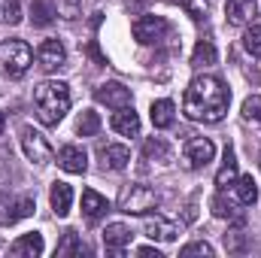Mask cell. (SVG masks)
<instances>
[{"instance_id":"cell-1","label":"cell","mask_w":261,"mask_h":258,"mask_svg":"<svg viewBox=\"0 0 261 258\" xmlns=\"http://www.w3.org/2000/svg\"><path fill=\"white\" fill-rule=\"evenodd\" d=\"M228 104H231V91L219 76H195L186 88L182 97V113L192 122H203V125H216L228 116Z\"/></svg>"},{"instance_id":"cell-2","label":"cell","mask_w":261,"mask_h":258,"mask_svg":"<svg viewBox=\"0 0 261 258\" xmlns=\"http://www.w3.org/2000/svg\"><path fill=\"white\" fill-rule=\"evenodd\" d=\"M34 110L46 128H55L70 110V85L61 79H46L34 88Z\"/></svg>"},{"instance_id":"cell-3","label":"cell","mask_w":261,"mask_h":258,"mask_svg":"<svg viewBox=\"0 0 261 258\" xmlns=\"http://www.w3.org/2000/svg\"><path fill=\"white\" fill-rule=\"evenodd\" d=\"M34 64V52L24 40H3L0 43V70L9 79H21Z\"/></svg>"},{"instance_id":"cell-4","label":"cell","mask_w":261,"mask_h":258,"mask_svg":"<svg viewBox=\"0 0 261 258\" xmlns=\"http://www.w3.org/2000/svg\"><path fill=\"white\" fill-rule=\"evenodd\" d=\"M155 207H158L155 189H149V186H143V183H128V186H122V192H119V210H122V213H128V216H146V213L155 210Z\"/></svg>"},{"instance_id":"cell-5","label":"cell","mask_w":261,"mask_h":258,"mask_svg":"<svg viewBox=\"0 0 261 258\" xmlns=\"http://www.w3.org/2000/svg\"><path fill=\"white\" fill-rule=\"evenodd\" d=\"M130 31H134V40H137L140 46H155V43H161V40L170 34V24H167L161 15H140V18L130 24Z\"/></svg>"},{"instance_id":"cell-6","label":"cell","mask_w":261,"mask_h":258,"mask_svg":"<svg viewBox=\"0 0 261 258\" xmlns=\"http://www.w3.org/2000/svg\"><path fill=\"white\" fill-rule=\"evenodd\" d=\"M21 149H24L28 161H34V164H49V161L55 158L52 143H49L40 131H34L31 125H24V128H21Z\"/></svg>"},{"instance_id":"cell-7","label":"cell","mask_w":261,"mask_h":258,"mask_svg":"<svg viewBox=\"0 0 261 258\" xmlns=\"http://www.w3.org/2000/svg\"><path fill=\"white\" fill-rule=\"evenodd\" d=\"M213 155H216V146H213V140H206V137H192V140L186 143V149H182V158H186V164H189L192 170L206 167V164L213 161Z\"/></svg>"},{"instance_id":"cell-8","label":"cell","mask_w":261,"mask_h":258,"mask_svg":"<svg viewBox=\"0 0 261 258\" xmlns=\"http://www.w3.org/2000/svg\"><path fill=\"white\" fill-rule=\"evenodd\" d=\"M143 234H146L149 240L170 243V240H176V234H179V225L155 213V216H146V219H143Z\"/></svg>"},{"instance_id":"cell-9","label":"cell","mask_w":261,"mask_h":258,"mask_svg":"<svg viewBox=\"0 0 261 258\" xmlns=\"http://www.w3.org/2000/svg\"><path fill=\"white\" fill-rule=\"evenodd\" d=\"M94 97L97 104L110 107V110H122V107H130V88L122 85V82H103L94 88Z\"/></svg>"},{"instance_id":"cell-10","label":"cell","mask_w":261,"mask_h":258,"mask_svg":"<svg viewBox=\"0 0 261 258\" xmlns=\"http://www.w3.org/2000/svg\"><path fill=\"white\" fill-rule=\"evenodd\" d=\"M37 61H40V67L43 70H58V67H64L67 61V49L61 40H43L40 46H37Z\"/></svg>"},{"instance_id":"cell-11","label":"cell","mask_w":261,"mask_h":258,"mask_svg":"<svg viewBox=\"0 0 261 258\" xmlns=\"http://www.w3.org/2000/svg\"><path fill=\"white\" fill-rule=\"evenodd\" d=\"M130 237H134L130 228L122 225V222H113V225L103 228V246H107L110 255H122V252L130 246Z\"/></svg>"},{"instance_id":"cell-12","label":"cell","mask_w":261,"mask_h":258,"mask_svg":"<svg viewBox=\"0 0 261 258\" xmlns=\"http://www.w3.org/2000/svg\"><path fill=\"white\" fill-rule=\"evenodd\" d=\"M58 164H61V170H67V173H85L88 170V155H85L82 146L67 143V146H61V152H58Z\"/></svg>"},{"instance_id":"cell-13","label":"cell","mask_w":261,"mask_h":258,"mask_svg":"<svg viewBox=\"0 0 261 258\" xmlns=\"http://www.w3.org/2000/svg\"><path fill=\"white\" fill-rule=\"evenodd\" d=\"M228 21L234 24V28H243V24H252L255 21V15H258V6H255V0H228Z\"/></svg>"},{"instance_id":"cell-14","label":"cell","mask_w":261,"mask_h":258,"mask_svg":"<svg viewBox=\"0 0 261 258\" xmlns=\"http://www.w3.org/2000/svg\"><path fill=\"white\" fill-rule=\"evenodd\" d=\"M43 249H46V243H43V234L40 231H31V234H21L15 243H12V255L18 258H40L43 255Z\"/></svg>"},{"instance_id":"cell-15","label":"cell","mask_w":261,"mask_h":258,"mask_svg":"<svg viewBox=\"0 0 261 258\" xmlns=\"http://www.w3.org/2000/svg\"><path fill=\"white\" fill-rule=\"evenodd\" d=\"M130 161V149L122 143H113V146H103L100 149V167L103 170H125Z\"/></svg>"},{"instance_id":"cell-16","label":"cell","mask_w":261,"mask_h":258,"mask_svg":"<svg viewBox=\"0 0 261 258\" xmlns=\"http://www.w3.org/2000/svg\"><path fill=\"white\" fill-rule=\"evenodd\" d=\"M231 192H234V200H237L240 207H252V203L258 200V183L246 173V176H237V179L231 183Z\"/></svg>"},{"instance_id":"cell-17","label":"cell","mask_w":261,"mask_h":258,"mask_svg":"<svg viewBox=\"0 0 261 258\" xmlns=\"http://www.w3.org/2000/svg\"><path fill=\"white\" fill-rule=\"evenodd\" d=\"M113 131L122 137H137L140 134V116L134 113V107H122L113 116Z\"/></svg>"},{"instance_id":"cell-18","label":"cell","mask_w":261,"mask_h":258,"mask_svg":"<svg viewBox=\"0 0 261 258\" xmlns=\"http://www.w3.org/2000/svg\"><path fill=\"white\" fill-rule=\"evenodd\" d=\"M107 210H110V203H107L103 194H97L94 189H85V192H82V213H85L88 222H97Z\"/></svg>"},{"instance_id":"cell-19","label":"cell","mask_w":261,"mask_h":258,"mask_svg":"<svg viewBox=\"0 0 261 258\" xmlns=\"http://www.w3.org/2000/svg\"><path fill=\"white\" fill-rule=\"evenodd\" d=\"M34 207H37V203H34V197H31V194H21L15 203L3 207V210H9V213H3V216H0V225H15L18 219H28V216L34 213Z\"/></svg>"},{"instance_id":"cell-20","label":"cell","mask_w":261,"mask_h":258,"mask_svg":"<svg viewBox=\"0 0 261 258\" xmlns=\"http://www.w3.org/2000/svg\"><path fill=\"white\" fill-rule=\"evenodd\" d=\"M49 203H52L55 216L64 219L67 213H70V207H73V189H70L67 183H55L52 192H49Z\"/></svg>"},{"instance_id":"cell-21","label":"cell","mask_w":261,"mask_h":258,"mask_svg":"<svg viewBox=\"0 0 261 258\" xmlns=\"http://www.w3.org/2000/svg\"><path fill=\"white\" fill-rule=\"evenodd\" d=\"M234 179H237V155H234L231 146H225V158H222V167H219V173H216V186H219V192H225Z\"/></svg>"},{"instance_id":"cell-22","label":"cell","mask_w":261,"mask_h":258,"mask_svg":"<svg viewBox=\"0 0 261 258\" xmlns=\"http://www.w3.org/2000/svg\"><path fill=\"white\" fill-rule=\"evenodd\" d=\"M149 116H152V125L155 128H170L173 125V116H176V107H173V100H155L152 104V110H149Z\"/></svg>"},{"instance_id":"cell-23","label":"cell","mask_w":261,"mask_h":258,"mask_svg":"<svg viewBox=\"0 0 261 258\" xmlns=\"http://www.w3.org/2000/svg\"><path fill=\"white\" fill-rule=\"evenodd\" d=\"M82 252H85V243L79 240V234L76 231H64L61 243L55 246V258H70V255H82Z\"/></svg>"},{"instance_id":"cell-24","label":"cell","mask_w":261,"mask_h":258,"mask_svg":"<svg viewBox=\"0 0 261 258\" xmlns=\"http://www.w3.org/2000/svg\"><path fill=\"white\" fill-rule=\"evenodd\" d=\"M216 46L210 43V40H200L195 46V52H192V64L195 67H210V64H216Z\"/></svg>"},{"instance_id":"cell-25","label":"cell","mask_w":261,"mask_h":258,"mask_svg":"<svg viewBox=\"0 0 261 258\" xmlns=\"http://www.w3.org/2000/svg\"><path fill=\"white\" fill-rule=\"evenodd\" d=\"M100 131V116L94 113V110H85L79 119H76V134L79 137H94Z\"/></svg>"},{"instance_id":"cell-26","label":"cell","mask_w":261,"mask_h":258,"mask_svg":"<svg viewBox=\"0 0 261 258\" xmlns=\"http://www.w3.org/2000/svg\"><path fill=\"white\" fill-rule=\"evenodd\" d=\"M55 15H58V12H55L49 3H43V0H34V6H31V21H34L37 28H49Z\"/></svg>"},{"instance_id":"cell-27","label":"cell","mask_w":261,"mask_h":258,"mask_svg":"<svg viewBox=\"0 0 261 258\" xmlns=\"http://www.w3.org/2000/svg\"><path fill=\"white\" fill-rule=\"evenodd\" d=\"M143 158L146 161H167L170 158V149H167V143L161 140V137H152V140H146V146H143Z\"/></svg>"},{"instance_id":"cell-28","label":"cell","mask_w":261,"mask_h":258,"mask_svg":"<svg viewBox=\"0 0 261 258\" xmlns=\"http://www.w3.org/2000/svg\"><path fill=\"white\" fill-rule=\"evenodd\" d=\"M243 46H246L249 55H258L261 58V21H252L249 24V31L243 34Z\"/></svg>"},{"instance_id":"cell-29","label":"cell","mask_w":261,"mask_h":258,"mask_svg":"<svg viewBox=\"0 0 261 258\" xmlns=\"http://www.w3.org/2000/svg\"><path fill=\"white\" fill-rule=\"evenodd\" d=\"M55 12L67 21H76L82 15V0H55Z\"/></svg>"},{"instance_id":"cell-30","label":"cell","mask_w":261,"mask_h":258,"mask_svg":"<svg viewBox=\"0 0 261 258\" xmlns=\"http://www.w3.org/2000/svg\"><path fill=\"white\" fill-rule=\"evenodd\" d=\"M182 258H195V255H203V258H213L216 255V249L206 243V240H195V243H189V246H182Z\"/></svg>"},{"instance_id":"cell-31","label":"cell","mask_w":261,"mask_h":258,"mask_svg":"<svg viewBox=\"0 0 261 258\" xmlns=\"http://www.w3.org/2000/svg\"><path fill=\"white\" fill-rule=\"evenodd\" d=\"M210 207H213V216H216V219H231V216H234V203L225 200V194L222 192L210 200Z\"/></svg>"},{"instance_id":"cell-32","label":"cell","mask_w":261,"mask_h":258,"mask_svg":"<svg viewBox=\"0 0 261 258\" xmlns=\"http://www.w3.org/2000/svg\"><path fill=\"white\" fill-rule=\"evenodd\" d=\"M243 119L246 122H261V94H252L243 100Z\"/></svg>"},{"instance_id":"cell-33","label":"cell","mask_w":261,"mask_h":258,"mask_svg":"<svg viewBox=\"0 0 261 258\" xmlns=\"http://www.w3.org/2000/svg\"><path fill=\"white\" fill-rule=\"evenodd\" d=\"M6 24H18L21 21V3L18 0H9L6 6H3V15H0Z\"/></svg>"},{"instance_id":"cell-34","label":"cell","mask_w":261,"mask_h":258,"mask_svg":"<svg viewBox=\"0 0 261 258\" xmlns=\"http://www.w3.org/2000/svg\"><path fill=\"white\" fill-rule=\"evenodd\" d=\"M137 255H140V258H164L155 246H140V249H137Z\"/></svg>"},{"instance_id":"cell-35","label":"cell","mask_w":261,"mask_h":258,"mask_svg":"<svg viewBox=\"0 0 261 258\" xmlns=\"http://www.w3.org/2000/svg\"><path fill=\"white\" fill-rule=\"evenodd\" d=\"M195 200H192V203H189V207H186V222H192V219H195Z\"/></svg>"},{"instance_id":"cell-36","label":"cell","mask_w":261,"mask_h":258,"mask_svg":"<svg viewBox=\"0 0 261 258\" xmlns=\"http://www.w3.org/2000/svg\"><path fill=\"white\" fill-rule=\"evenodd\" d=\"M3 128H6V116L0 113V134H3Z\"/></svg>"}]
</instances>
